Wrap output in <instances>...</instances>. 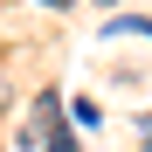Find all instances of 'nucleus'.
I'll use <instances>...</instances> for the list:
<instances>
[{
    "label": "nucleus",
    "mask_w": 152,
    "mask_h": 152,
    "mask_svg": "<svg viewBox=\"0 0 152 152\" xmlns=\"http://www.w3.org/2000/svg\"><path fill=\"white\" fill-rule=\"evenodd\" d=\"M35 124H42L48 152H76V145H69V132H62V104H56V90H42V104H35Z\"/></svg>",
    "instance_id": "obj_1"
},
{
    "label": "nucleus",
    "mask_w": 152,
    "mask_h": 152,
    "mask_svg": "<svg viewBox=\"0 0 152 152\" xmlns=\"http://www.w3.org/2000/svg\"><path fill=\"white\" fill-rule=\"evenodd\" d=\"M42 7H69V0H42Z\"/></svg>",
    "instance_id": "obj_2"
}]
</instances>
